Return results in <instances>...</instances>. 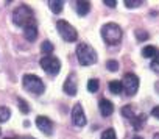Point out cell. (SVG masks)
Masks as SVG:
<instances>
[{
  "label": "cell",
  "mask_w": 159,
  "mask_h": 139,
  "mask_svg": "<svg viewBox=\"0 0 159 139\" xmlns=\"http://www.w3.org/2000/svg\"><path fill=\"white\" fill-rule=\"evenodd\" d=\"M98 109H100L102 116L109 117V116L114 113V105H112V102H109L108 99H102V100L98 102Z\"/></svg>",
  "instance_id": "cell-11"
},
{
  "label": "cell",
  "mask_w": 159,
  "mask_h": 139,
  "mask_svg": "<svg viewBox=\"0 0 159 139\" xmlns=\"http://www.w3.org/2000/svg\"><path fill=\"white\" fill-rule=\"evenodd\" d=\"M91 10V3L88 0H81V2H76V11L80 16H86Z\"/></svg>",
  "instance_id": "cell-13"
},
{
  "label": "cell",
  "mask_w": 159,
  "mask_h": 139,
  "mask_svg": "<svg viewBox=\"0 0 159 139\" xmlns=\"http://www.w3.org/2000/svg\"><path fill=\"white\" fill-rule=\"evenodd\" d=\"M142 5V0H125V7L126 8H137Z\"/></svg>",
  "instance_id": "cell-25"
},
{
  "label": "cell",
  "mask_w": 159,
  "mask_h": 139,
  "mask_svg": "<svg viewBox=\"0 0 159 139\" xmlns=\"http://www.w3.org/2000/svg\"><path fill=\"white\" fill-rule=\"evenodd\" d=\"M134 35H136V38H137L139 41H147V39L150 38V35H148L147 31H143V30H136Z\"/></svg>",
  "instance_id": "cell-26"
},
{
  "label": "cell",
  "mask_w": 159,
  "mask_h": 139,
  "mask_svg": "<svg viewBox=\"0 0 159 139\" xmlns=\"http://www.w3.org/2000/svg\"><path fill=\"white\" fill-rule=\"evenodd\" d=\"M133 139H143V137H140V136H134Z\"/></svg>",
  "instance_id": "cell-30"
},
{
  "label": "cell",
  "mask_w": 159,
  "mask_h": 139,
  "mask_svg": "<svg viewBox=\"0 0 159 139\" xmlns=\"http://www.w3.org/2000/svg\"><path fill=\"white\" fill-rule=\"evenodd\" d=\"M17 105H19V108H20V111H22L24 114H28V113H30V106L27 105V102H25L22 97H17Z\"/></svg>",
  "instance_id": "cell-22"
},
{
  "label": "cell",
  "mask_w": 159,
  "mask_h": 139,
  "mask_svg": "<svg viewBox=\"0 0 159 139\" xmlns=\"http://www.w3.org/2000/svg\"><path fill=\"white\" fill-rule=\"evenodd\" d=\"M56 28H58V33L59 36L67 41V42H75L78 39V33L76 30L73 28V25H70L67 21H58L56 22Z\"/></svg>",
  "instance_id": "cell-5"
},
{
  "label": "cell",
  "mask_w": 159,
  "mask_h": 139,
  "mask_svg": "<svg viewBox=\"0 0 159 139\" xmlns=\"http://www.w3.org/2000/svg\"><path fill=\"white\" fill-rule=\"evenodd\" d=\"M76 58H78V61H80L81 66H91V64L97 63L95 50L91 45L84 44V42L78 44V47H76Z\"/></svg>",
  "instance_id": "cell-3"
},
{
  "label": "cell",
  "mask_w": 159,
  "mask_h": 139,
  "mask_svg": "<svg viewBox=\"0 0 159 139\" xmlns=\"http://www.w3.org/2000/svg\"><path fill=\"white\" fill-rule=\"evenodd\" d=\"M102 139H117V137H116V131H114V128H108V130H105L103 134H102Z\"/></svg>",
  "instance_id": "cell-24"
},
{
  "label": "cell",
  "mask_w": 159,
  "mask_h": 139,
  "mask_svg": "<svg viewBox=\"0 0 159 139\" xmlns=\"http://www.w3.org/2000/svg\"><path fill=\"white\" fill-rule=\"evenodd\" d=\"M24 38H25L27 41H30V42L36 41V38H38V28H36V25L25 27V28H24Z\"/></svg>",
  "instance_id": "cell-12"
},
{
  "label": "cell",
  "mask_w": 159,
  "mask_h": 139,
  "mask_svg": "<svg viewBox=\"0 0 159 139\" xmlns=\"http://www.w3.org/2000/svg\"><path fill=\"white\" fill-rule=\"evenodd\" d=\"M5 139H16V137H5Z\"/></svg>",
  "instance_id": "cell-31"
},
{
  "label": "cell",
  "mask_w": 159,
  "mask_h": 139,
  "mask_svg": "<svg viewBox=\"0 0 159 139\" xmlns=\"http://www.w3.org/2000/svg\"><path fill=\"white\" fill-rule=\"evenodd\" d=\"M36 125H38V128H39L44 134H47V136H52V134H53V122H52L48 117H45V116H38V117H36Z\"/></svg>",
  "instance_id": "cell-9"
},
{
  "label": "cell",
  "mask_w": 159,
  "mask_h": 139,
  "mask_svg": "<svg viewBox=\"0 0 159 139\" xmlns=\"http://www.w3.org/2000/svg\"><path fill=\"white\" fill-rule=\"evenodd\" d=\"M157 53H159V50L154 45H147V47L142 49V56L143 58H154Z\"/></svg>",
  "instance_id": "cell-14"
},
{
  "label": "cell",
  "mask_w": 159,
  "mask_h": 139,
  "mask_svg": "<svg viewBox=\"0 0 159 139\" xmlns=\"http://www.w3.org/2000/svg\"><path fill=\"white\" fill-rule=\"evenodd\" d=\"M122 86H123V91L126 92V95H129V97L136 95V92L139 89V77L131 72L125 74V77L122 80Z\"/></svg>",
  "instance_id": "cell-7"
},
{
  "label": "cell",
  "mask_w": 159,
  "mask_h": 139,
  "mask_svg": "<svg viewBox=\"0 0 159 139\" xmlns=\"http://www.w3.org/2000/svg\"><path fill=\"white\" fill-rule=\"evenodd\" d=\"M41 52L45 53V56H48V55L53 52V44H52L50 41H44L42 45H41Z\"/></svg>",
  "instance_id": "cell-19"
},
{
  "label": "cell",
  "mask_w": 159,
  "mask_h": 139,
  "mask_svg": "<svg viewBox=\"0 0 159 139\" xmlns=\"http://www.w3.org/2000/svg\"><path fill=\"white\" fill-rule=\"evenodd\" d=\"M72 122L75 127H84L86 125V116L81 103H76L72 109Z\"/></svg>",
  "instance_id": "cell-8"
},
{
  "label": "cell",
  "mask_w": 159,
  "mask_h": 139,
  "mask_svg": "<svg viewBox=\"0 0 159 139\" xmlns=\"http://www.w3.org/2000/svg\"><path fill=\"white\" fill-rule=\"evenodd\" d=\"M11 116V111L8 106H0V122H7Z\"/></svg>",
  "instance_id": "cell-18"
},
{
  "label": "cell",
  "mask_w": 159,
  "mask_h": 139,
  "mask_svg": "<svg viewBox=\"0 0 159 139\" xmlns=\"http://www.w3.org/2000/svg\"><path fill=\"white\" fill-rule=\"evenodd\" d=\"M22 83H24V88H25L28 92H31V94L39 95V94H42V92L45 91V86H44L42 80H41L38 75H34V74H25Z\"/></svg>",
  "instance_id": "cell-4"
},
{
  "label": "cell",
  "mask_w": 159,
  "mask_h": 139,
  "mask_svg": "<svg viewBox=\"0 0 159 139\" xmlns=\"http://www.w3.org/2000/svg\"><path fill=\"white\" fill-rule=\"evenodd\" d=\"M106 69L109 72H117L119 71V63L116 61V59H109L108 63H106Z\"/></svg>",
  "instance_id": "cell-23"
},
{
  "label": "cell",
  "mask_w": 159,
  "mask_h": 139,
  "mask_svg": "<svg viewBox=\"0 0 159 139\" xmlns=\"http://www.w3.org/2000/svg\"><path fill=\"white\" fill-rule=\"evenodd\" d=\"M145 120H147L145 114H137V116H134V119H131V123H133L134 130H142V125L145 123Z\"/></svg>",
  "instance_id": "cell-15"
},
{
  "label": "cell",
  "mask_w": 159,
  "mask_h": 139,
  "mask_svg": "<svg viewBox=\"0 0 159 139\" xmlns=\"http://www.w3.org/2000/svg\"><path fill=\"white\" fill-rule=\"evenodd\" d=\"M98 88H100V83H98V80H95V78H91L89 81H88V91L89 92H97L98 91Z\"/></svg>",
  "instance_id": "cell-20"
},
{
  "label": "cell",
  "mask_w": 159,
  "mask_h": 139,
  "mask_svg": "<svg viewBox=\"0 0 159 139\" xmlns=\"http://www.w3.org/2000/svg\"><path fill=\"white\" fill-rule=\"evenodd\" d=\"M41 67L44 69V71L48 74V75H58L59 71H61V61L56 58V56H42L41 61H39Z\"/></svg>",
  "instance_id": "cell-6"
},
{
  "label": "cell",
  "mask_w": 159,
  "mask_h": 139,
  "mask_svg": "<svg viewBox=\"0 0 159 139\" xmlns=\"http://www.w3.org/2000/svg\"><path fill=\"white\" fill-rule=\"evenodd\" d=\"M122 114L126 117V119H134V109H133V106H129V105H126V106H123L122 108Z\"/></svg>",
  "instance_id": "cell-21"
},
{
  "label": "cell",
  "mask_w": 159,
  "mask_h": 139,
  "mask_svg": "<svg viewBox=\"0 0 159 139\" xmlns=\"http://www.w3.org/2000/svg\"><path fill=\"white\" fill-rule=\"evenodd\" d=\"M76 85H78V83H76V75L72 72V74L66 78L62 89H64V92H66L67 95L73 97V95H76V91H78V86H76Z\"/></svg>",
  "instance_id": "cell-10"
},
{
  "label": "cell",
  "mask_w": 159,
  "mask_h": 139,
  "mask_svg": "<svg viewBox=\"0 0 159 139\" xmlns=\"http://www.w3.org/2000/svg\"><path fill=\"white\" fill-rule=\"evenodd\" d=\"M48 7H50V10H52L55 14H59V13L62 11V8H64V2H62V0H50Z\"/></svg>",
  "instance_id": "cell-16"
},
{
  "label": "cell",
  "mask_w": 159,
  "mask_h": 139,
  "mask_svg": "<svg viewBox=\"0 0 159 139\" xmlns=\"http://www.w3.org/2000/svg\"><path fill=\"white\" fill-rule=\"evenodd\" d=\"M151 116L156 117V119H159V106H154V108L151 109Z\"/></svg>",
  "instance_id": "cell-29"
},
{
  "label": "cell",
  "mask_w": 159,
  "mask_h": 139,
  "mask_svg": "<svg viewBox=\"0 0 159 139\" xmlns=\"http://www.w3.org/2000/svg\"><path fill=\"white\" fill-rule=\"evenodd\" d=\"M151 69H153L154 72H157V74H159V53L153 58V61H151Z\"/></svg>",
  "instance_id": "cell-27"
},
{
  "label": "cell",
  "mask_w": 159,
  "mask_h": 139,
  "mask_svg": "<svg viewBox=\"0 0 159 139\" xmlns=\"http://www.w3.org/2000/svg\"><path fill=\"white\" fill-rule=\"evenodd\" d=\"M109 91L112 92V94H116V95H120L122 94V91H123V86H122V81H111L109 83Z\"/></svg>",
  "instance_id": "cell-17"
},
{
  "label": "cell",
  "mask_w": 159,
  "mask_h": 139,
  "mask_svg": "<svg viewBox=\"0 0 159 139\" xmlns=\"http://www.w3.org/2000/svg\"><path fill=\"white\" fill-rule=\"evenodd\" d=\"M13 22L14 25L25 28L30 25H36L34 24V16H33V10L27 5H20L13 11Z\"/></svg>",
  "instance_id": "cell-1"
},
{
  "label": "cell",
  "mask_w": 159,
  "mask_h": 139,
  "mask_svg": "<svg viewBox=\"0 0 159 139\" xmlns=\"http://www.w3.org/2000/svg\"><path fill=\"white\" fill-rule=\"evenodd\" d=\"M25 139H34V137H25Z\"/></svg>",
  "instance_id": "cell-32"
},
{
  "label": "cell",
  "mask_w": 159,
  "mask_h": 139,
  "mask_svg": "<svg viewBox=\"0 0 159 139\" xmlns=\"http://www.w3.org/2000/svg\"><path fill=\"white\" fill-rule=\"evenodd\" d=\"M102 38L108 45H116L122 39V28L117 24H112V22L105 24L102 27Z\"/></svg>",
  "instance_id": "cell-2"
},
{
  "label": "cell",
  "mask_w": 159,
  "mask_h": 139,
  "mask_svg": "<svg viewBox=\"0 0 159 139\" xmlns=\"http://www.w3.org/2000/svg\"><path fill=\"white\" fill-rule=\"evenodd\" d=\"M103 3H105L106 7H109V8H114L117 2H116V0H105V2H103Z\"/></svg>",
  "instance_id": "cell-28"
}]
</instances>
